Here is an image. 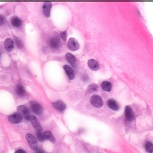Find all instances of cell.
Returning a JSON list of instances; mask_svg holds the SVG:
<instances>
[{
	"mask_svg": "<svg viewBox=\"0 0 153 153\" xmlns=\"http://www.w3.org/2000/svg\"><path fill=\"white\" fill-rule=\"evenodd\" d=\"M16 152H25V151L22 150H17Z\"/></svg>",
	"mask_w": 153,
	"mask_h": 153,
	"instance_id": "4316f807",
	"label": "cell"
},
{
	"mask_svg": "<svg viewBox=\"0 0 153 153\" xmlns=\"http://www.w3.org/2000/svg\"><path fill=\"white\" fill-rule=\"evenodd\" d=\"M17 110L21 114L23 115V116L25 119L29 120V117L31 116L30 112L27 106L24 105H20L17 107Z\"/></svg>",
	"mask_w": 153,
	"mask_h": 153,
	"instance_id": "ba28073f",
	"label": "cell"
},
{
	"mask_svg": "<svg viewBox=\"0 0 153 153\" xmlns=\"http://www.w3.org/2000/svg\"><path fill=\"white\" fill-rule=\"evenodd\" d=\"M125 117H126V120L129 121V122H130V121H132L133 120L134 114H133V112L130 108V107L129 106H127L126 107Z\"/></svg>",
	"mask_w": 153,
	"mask_h": 153,
	"instance_id": "4fadbf2b",
	"label": "cell"
},
{
	"mask_svg": "<svg viewBox=\"0 0 153 153\" xmlns=\"http://www.w3.org/2000/svg\"><path fill=\"white\" fill-rule=\"evenodd\" d=\"M0 57H1V53H0Z\"/></svg>",
	"mask_w": 153,
	"mask_h": 153,
	"instance_id": "83f0119b",
	"label": "cell"
},
{
	"mask_svg": "<svg viewBox=\"0 0 153 153\" xmlns=\"http://www.w3.org/2000/svg\"><path fill=\"white\" fill-rule=\"evenodd\" d=\"M66 59L68 61V62L71 63V65L75 64L76 62V58L75 57V56L70 53H68L66 55Z\"/></svg>",
	"mask_w": 153,
	"mask_h": 153,
	"instance_id": "ffe728a7",
	"label": "cell"
},
{
	"mask_svg": "<svg viewBox=\"0 0 153 153\" xmlns=\"http://www.w3.org/2000/svg\"><path fill=\"white\" fill-rule=\"evenodd\" d=\"M4 22H5V20H4V17L2 15H0V27H2L3 25H4Z\"/></svg>",
	"mask_w": 153,
	"mask_h": 153,
	"instance_id": "484cf974",
	"label": "cell"
},
{
	"mask_svg": "<svg viewBox=\"0 0 153 153\" xmlns=\"http://www.w3.org/2000/svg\"><path fill=\"white\" fill-rule=\"evenodd\" d=\"M63 69L65 71L68 78L69 80H73L75 77V74L73 71V69L71 68V67H70L68 65H65L63 67Z\"/></svg>",
	"mask_w": 153,
	"mask_h": 153,
	"instance_id": "9a60e30c",
	"label": "cell"
},
{
	"mask_svg": "<svg viewBox=\"0 0 153 153\" xmlns=\"http://www.w3.org/2000/svg\"><path fill=\"white\" fill-rule=\"evenodd\" d=\"M101 87L106 92H110L111 90V84L108 81H104L101 84Z\"/></svg>",
	"mask_w": 153,
	"mask_h": 153,
	"instance_id": "ac0fdd59",
	"label": "cell"
},
{
	"mask_svg": "<svg viewBox=\"0 0 153 153\" xmlns=\"http://www.w3.org/2000/svg\"><path fill=\"white\" fill-rule=\"evenodd\" d=\"M9 120L12 123L15 124L19 123L20 122H21V121L22 120V114L19 112L13 114L9 116Z\"/></svg>",
	"mask_w": 153,
	"mask_h": 153,
	"instance_id": "8992f818",
	"label": "cell"
},
{
	"mask_svg": "<svg viewBox=\"0 0 153 153\" xmlns=\"http://www.w3.org/2000/svg\"><path fill=\"white\" fill-rule=\"evenodd\" d=\"M31 108L33 112L37 115H41L43 113V109L42 106L35 102H32L31 103Z\"/></svg>",
	"mask_w": 153,
	"mask_h": 153,
	"instance_id": "5b68a950",
	"label": "cell"
},
{
	"mask_svg": "<svg viewBox=\"0 0 153 153\" xmlns=\"http://www.w3.org/2000/svg\"><path fill=\"white\" fill-rule=\"evenodd\" d=\"M10 23L14 28H19L22 27V21L20 18L17 16H13L10 18Z\"/></svg>",
	"mask_w": 153,
	"mask_h": 153,
	"instance_id": "30bf717a",
	"label": "cell"
},
{
	"mask_svg": "<svg viewBox=\"0 0 153 153\" xmlns=\"http://www.w3.org/2000/svg\"><path fill=\"white\" fill-rule=\"evenodd\" d=\"M43 135L44 136V138H45L46 139L49 140L51 142H55V139L53 137V135L49 131H46L43 133Z\"/></svg>",
	"mask_w": 153,
	"mask_h": 153,
	"instance_id": "d6986e66",
	"label": "cell"
},
{
	"mask_svg": "<svg viewBox=\"0 0 153 153\" xmlns=\"http://www.w3.org/2000/svg\"><path fill=\"white\" fill-rule=\"evenodd\" d=\"M60 35H61V37L62 39L63 40V41H67V35H68L67 31H65L61 32Z\"/></svg>",
	"mask_w": 153,
	"mask_h": 153,
	"instance_id": "d4e9b609",
	"label": "cell"
},
{
	"mask_svg": "<svg viewBox=\"0 0 153 153\" xmlns=\"http://www.w3.org/2000/svg\"><path fill=\"white\" fill-rule=\"evenodd\" d=\"M90 102L92 105L97 108H100L102 107L104 105V102L102 98L98 95L94 94L90 98Z\"/></svg>",
	"mask_w": 153,
	"mask_h": 153,
	"instance_id": "6da1fadb",
	"label": "cell"
},
{
	"mask_svg": "<svg viewBox=\"0 0 153 153\" xmlns=\"http://www.w3.org/2000/svg\"><path fill=\"white\" fill-rule=\"evenodd\" d=\"M26 138L28 141V142L29 144V147L33 150H37L38 148V145H37V142L35 138L32 135L31 133H28Z\"/></svg>",
	"mask_w": 153,
	"mask_h": 153,
	"instance_id": "7a4b0ae2",
	"label": "cell"
},
{
	"mask_svg": "<svg viewBox=\"0 0 153 153\" xmlns=\"http://www.w3.org/2000/svg\"><path fill=\"white\" fill-rule=\"evenodd\" d=\"M15 40L18 48L22 49L23 47V44H22V42L21 41V40L17 37H15Z\"/></svg>",
	"mask_w": 153,
	"mask_h": 153,
	"instance_id": "603a6c76",
	"label": "cell"
},
{
	"mask_svg": "<svg viewBox=\"0 0 153 153\" xmlns=\"http://www.w3.org/2000/svg\"><path fill=\"white\" fill-rule=\"evenodd\" d=\"M108 106H109L111 109L114 111H117L119 109V106L117 103L116 101H115L114 99H109L107 102Z\"/></svg>",
	"mask_w": 153,
	"mask_h": 153,
	"instance_id": "2e32d148",
	"label": "cell"
},
{
	"mask_svg": "<svg viewBox=\"0 0 153 153\" xmlns=\"http://www.w3.org/2000/svg\"><path fill=\"white\" fill-rule=\"evenodd\" d=\"M29 120L31 121V122L34 126V128L37 132H41L43 130L42 126H41L40 122H38V120L37 118L34 116H31L29 117Z\"/></svg>",
	"mask_w": 153,
	"mask_h": 153,
	"instance_id": "9c48e42d",
	"label": "cell"
},
{
	"mask_svg": "<svg viewBox=\"0 0 153 153\" xmlns=\"http://www.w3.org/2000/svg\"><path fill=\"white\" fill-rule=\"evenodd\" d=\"M52 7V4L50 2H45L43 5V13L46 17H49L50 16L51 9Z\"/></svg>",
	"mask_w": 153,
	"mask_h": 153,
	"instance_id": "52a82bcc",
	"label": "cell"
},
{
	"mask_svg": "<svg viewBox=\"0 0 153 153\" xmlns=\"http://www.w3.org/2000/svg\"><path fill=\"white\" fill-rule=\"evenodd\" d=\"M53 107L56 109L57 111L60 112H62L66 109V105L64 102H63L61 100H59L55 102L52 104Z\"/></svg>",
	"mask_w": 153,
	"mask_h": 153,
	"instance_id": "8fae6325",
	"label": "cell"
},
{
	"mask_svg": "<svg viewBox=\"0 0 153 153\" xmlns=\"http://www.w3.org/2000/svg\"><path fill=\"white\" fill-rule=\"evenodd\" d=\"M15 46V43L13 40L10 38H8L6 39L4 41V46L6 50L8 52H11V51L13 49Z\"/></svg>",
	"mask_w": 153,
	"mask_h": 153,
	"instance_id": "7c38bea8",
	"label": "cell"
},
{
	"mask_svg": "<svg viewBox=\"0 0 153 153\" xmlns=\"http://www.w3.org/2000/svg\"><path fill=\"white\" fill-rule=\"evenodd\" d=\"M88 66L93 71H98L99 69L100 65L98 61L94 59H90L88 61Z\"/></svg>",
	"mask_w": 153,
	"mask_h": 153,
	"instance_id": "5bb4252c",
	"label": "cell"
},
{
	"mask_svg": "<svg viewBox=\"0 0 153 153\" xmlns=\"http://www.w3.org/2000/svg\"><path fill=\"white\" fill-rule=\"evenodd\" d=\"M68 47L72 51H76L78 50L80 45L76 39L74 38H70L68 41Z\"/></svg>",
	"mask_w": 153,
	"mask_h": 153,
	"instance_id": "277c9868",
	"label": "cell"
},
{
	"mask_svg": "<svg viewBox=\"0 0 153 153\" xmlns=\"http://www.w3.org/2000/svg\"><path fill=\"white\" fill-rule=\"evenodd\" d=\"M16 92L19 96H24L25 94H26V92H25V88L21 84H18L17 86Z\"/></svg>",
	"mask_w": 153,
	"mask_h": 153,
	"instance_id": "e0dca14e",
	"label": "cell"
},
{
	"mask_svg": "<svg viewBox=\"0 0 153 153\" xmlns=\"http://www.w3.org/2000/svg\"><path fill=\"white\" fill-rule=\"evenodd\" d=\"M145 148L147 152H153V144L150 142H146L145 145Z\"/></svg>",
	"mask_w": 153,
	"mask_h": 153,
	"instance_id": "7402d4cb",
	"label": "cell"
},
{
	"mask_svg": "<svg viewBox=\"0 0 153 153\" xmlns=\"http://www.w3.org/2000/svg\"><path fill=\"white\" fill-rule=\"evenodd\" d=\"M37 136V138L39 139L40 141H44V140L46 139L45 138H44L43 133H41V132H38Z\"/></svg>",
	"mask_w": 153,
	"mask_h": 153,
	"instance_id": "cb8c5ba5",
	"label": "cell"
},
{
	"mask_svg": "<svg viewBox=\"0 0 153 153\" xmlns=\"http://www.w3.org/2000/svg\"><path fill=\"white\" fill-rule=\"evenodd\" d=\"M97 89H98L97 85H96L94 84H92L90 85H89L87 90L89 93H93L96 90H97Z\"/></svg>",
	"mask_w": 153,
	"mask_h": 153,
	"instance_id": "44dd1931",
	"label": "cell"
},
{
	"mask_svg": "<svg viewBox=\"0 0 153 153\" xmlns=\"http://www.w3.org/2000/svg\"><path fill=\"white\" fill-rule=\"evenodd\" d=\"M50 46L53 49H57L60 47L61 40L58 36H53L50 39L49 41Z\"/></svg>",
	"mask_w": 153,
	"mask_h": 153,
	"instance_id": "3957f363",
	"label": "cell"
}]
</instances>
